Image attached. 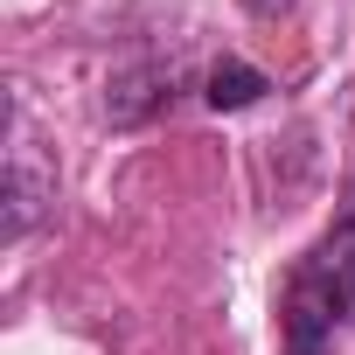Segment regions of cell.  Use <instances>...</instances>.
I'll return each mask as SVG.
<instances>
[{
  "label": "cell",
  "instance_id": "6da1fadb",
  "mask_svg": "<svg viewBox=\"0 0 355 355\" xmlns=\"http://www.w3.org/2000/svg\"><path fill=\"white\" fill-rule=\"evenodd\" d=\"M279 320H286V355H320L327 334L355 320V196H348V216L293 265Z\"/></svg>",
  "mask_w": 355,
  "mask_h": 355
},
{
  "label": "cell",
  "instance_id": "7a4b0ae2",
  "mask_svg": "<svg viewBox=\"0 0 355 355\" xmlns=\"http://www.w3.org/2000/svg\"><path fill=\"white\" fill-rule=\"evenodd\" d=\"M167 84H174L167 70H139V77H125V84H119V91L105 98V112H112V125H139L146 112H160V105L174 98Z\"/></svg>",
  "mask_w": 355,
  "mask_h": 355
},
{
  "label": "cell",
  "instance_id": "3957f363",
  "mask_svg": "<svg viewBox=\"0 0 355 355\" xmlns=\"http://www.w3.org/2000/svg\"><path fill=\"white\" fill-rule=\"evenodd\" d=\"M202 98H209L216 112H244V105H258V98H265V70H251V63H216Z\"/></svg>",
  "mask_w": 355,
  "mask_h": 355
},
{
  "label": "cell",
  "instance_id": "277c9868",
  "mask_svg": "<svg viewBox=\"0 0 355 355\" xmlns=\"http://www.w3.org/2000/svg\"><path fill=\"white\" fill-rule=\"evenodd\" d=\"M42 196H49V189L35 182V174H28L21 160H15V167H8V223H0V230H8V244H21V237L35 230V216H42Z\"/></svg>",
  "mask_w": 355,
  "mask_h": 355
},
{
  "label": "cell",
  "instance_id": "5b68a950",
  "mask_svg": "<svg viewBox=\"0 0 355 355\" xmlns=\"http://www.w3.org/2000/svg\"><path fill=\"white\" fill-rule=\"evenodd\" d=\"M244 8H251V15H286L293 0H244Z\"/></svg>",
  "mask_w": 355,
  "mask_h": 355
}]
</instances>
